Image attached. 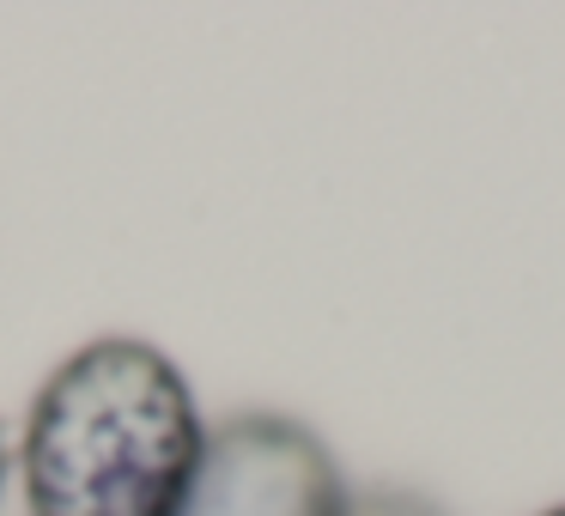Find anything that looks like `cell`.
I'll return each instance as SVG.
<instances>
[{
	"instance_id": "2",
	"label": "cell",
	"mask_w": 565,
	"mask_h": 516,
	"mask_svg": "<svg viewBox=\"0 0 565 516\" xmlns=\"http://www.w3.org/2000/svg\"><path fill=\"white\" fill-rule=\"evenodd\" d=\"M353 492L334 450L286 413H237L207 431L177 516H347Z\"/></svg>"
},
{
	"instance_id": "5",
	"label": "cell",
	"mask_w": 565,
	"mask_h": 516,
	"mask_svg": "<svg viewBox=\"0 0 565 516\" xmlns=\"http://www.w3.org/2000/svg\"><path fill=\"white\" fill-rule=\"evenodd\" d=\"M541 516H565V504H553V510H541Z\"/></svg>"
},
{
	"instance_id": "4",
	"label": "cell",
	"mask_w": 565,
	"mask_h": 516,
	"mask_svg": "<svg viewBox=\"0 0 565 516\" xmlns=\"http://www.w3.org/2000/svg\"><path fill=\"white\" fill-rule=\"evenodd\" d=\"M7 474H13V450H7V438H0V492H7Z\"/></svg>"
},
{
	"instance_id": "1",
	"label": "cell",
	"mask_w": 565,
	"mask_h": 516,
	"mask_svg": "<svg viewBox=\"0 0 565 516\" xmlns=\"http://www.w3.org/2000/svg\"><path fill=\"white\" fill-rule=\"evenodd\" d=\"M207 419L164 346L98 334L31 395L13 443L25 516H177Z\"/></svg>"
},
{
	"instance_id": "3",
	"label": "cell",
	"mask_w": 565,
	"mask_h": 516,
	"mask_svg": "<svg viewBox=\"0 0 565 516\" xmlns=\"http://www.w3.org/2000/svg\"><path fill=\"white\" fill-rule=\"evenodd\" d=\"M347 516H444V510L419 492H353Z\"/></svg>"
}]
</instances>
